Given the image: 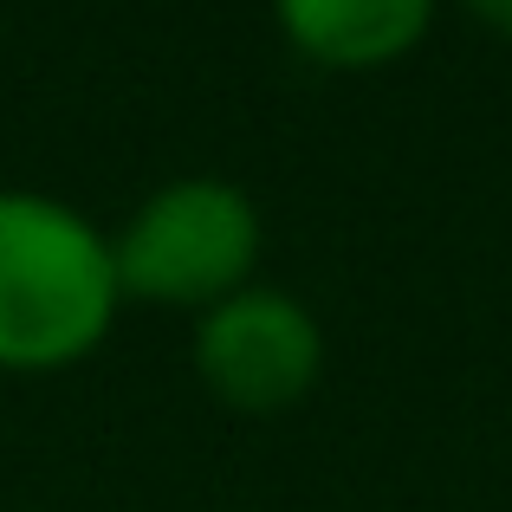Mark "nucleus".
<instances>
[{
  "mask_svg": "<svg viewBox=\"0 0 512 512\" xmlns=\"http://www.w3.org/2000/svg\"><path fill=\"white\" fill-rule=\"evenodd\" d=\"M124 279L85 208L39 188H0V370L52 376L111 338Z\"/></svg>",
  "mask_w": 512,
  "mask_h": 512,
  "instance_id": "f257e3e1",
  "label": "nucleus"
},
{
  "mask_svg": "<svg viewBox=\"0 0 512 512\" xmlns=\"http://www.w3.org/2000/svg\"><path fill=\"white\" fill-rule=\"evenodd\" d=\"M111 247L124 299L208 312V305L234 299L240 286H253L266 221L253 195L227 175H175L137 201V214L124 221Z\"/></svg>",
  "mask_w": 512,
  "mask_h": 512,
  "instance_id": "f03ea898",
  "label": "nucleus"
},
{
  "mask_svg": "<svg viewBox=\"0 0 512 512\" xmlns=\"http://www.w3.org/2000/svg\"><path fill=\"white\" fill-rule=\"evenodd\" d=\"M195 376L208 396H221L240 415H279L312 396L325 370V331L312 305L279 286H240L234 299L195 312Z\"/></svg>",
  "mask_w": 512,
  "mask_h": 512,
  "instance_id": "7ed1b4c3",
  "label": "nucleus"
},
{
  "mask_svg": "<svg viewBox=\"0 0 512 512\" xmlns=\"http://www.w3.org/2000/svg\"><path fill=\"white\" fill-rule=\"evenodd\" d=\"M273 20L325 72H376L428 33L435 0H273Z\"/></svg>",
  "mask_w": 512,
  "mask_h": 512,
  "instance_id": "20e7f679",
  "label": "nucleus"
},
{
  "mask_svg": "<svg viewBox=\"0 0 512 512\" xmlns=\"http://www.w3.org/2000/svg\"><path fill=\"white\" fill-rule=\"evenodd\" d=\"M467 7H474L487 26H500V33H512V0H467Z\"/></svg>",
  "mask_w": 512,
  "mask_h": 512,
  "instance_id": "39448f33",
  "label": "nucleus"
}]
</instances>
